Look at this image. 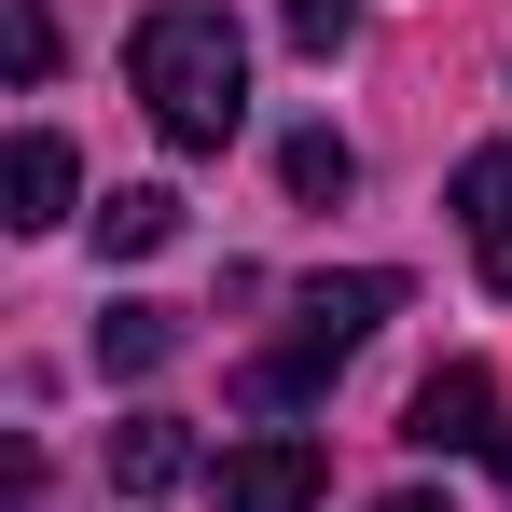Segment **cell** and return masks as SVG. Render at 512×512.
I'll list each match as a JSON object with an SVG mask.
<instances>
[{
  "label": "cell",
  "mask_w": 512,
  "mask_h": 512,
  "mask_svg": "<svg viewBox=\"0 0 512 512\" xmlns=\"http://www.w3.org/2000/svg\"><path fill=\"white\" fill-rule=\"evenodd\" d=\"M277 28H291V56H346L360 42V0H277Z\"/></svg>",
  "instance_id": "11"
},
{
  "label": "cell",
  "mask_w": 512,
  "mask_h": 512,
  "mask_svg": "<svg viewBox=\"0 0 512 512\" xmlns=\"http://www.w3.org/2000/svg\"><path fill=\"white\" fill-rule=\"evenodd\" d=\"M277 180H291V194H346V180H360V153H346L333 125H291V153H277Z\"/></svg>",
  "instance_id": "10"
},
{
  "label": "cell",
  "mask_w": 512,
  "mask_h": 512,
  "mask_svg": "<svg viewBox=\"0 0 512 512\" xmlns=\"http://www.w3.org/2000/svg\"><path fill=\"white\" fill-rule=\"evenodd\" d=\"M70 139H42V125H28V139H14V153H0V194H14V208H0V222H14V236H56V222H70Z\"/></svg>",
  "instance_id": "6"
},
{
  "label": "cell",
  "mask_w": 512,
  "mask_h": 512,
  "mask_svg": "<svg viewBox=\"0 0 512 512\" xmlns=\"http://www.w3.org/2000/svg\"><path fill=\"white\" fill-rule=\"evenodd\" d=\"M180 360V305H111L97 319V374H167Z\"/></svg>",
  "instance_id": "9"
},
{
  "label": "cell",
  "mask_w": 512,
  "mask_h": 512,
  "mask_svg": "<svg viewBox=\"0 0 512 512\" xmlns=\"http://www.w3.org/2000/svg\"><path fill=\"white\" fill-rule=\"evenodd\" d=\"M374 512H443V499H429V485H402V499H374Z\"/></svg>",
  "instance_id": "13"
},
{
  "label": "cell",
  "mask_w": 512,
  "mask_h": 512,
  "mask_svg": "<svg viewBox=\"0 0 512 512\" xmlns=\"http://www.w3.org/2000/svg\"><path fill=\"white\" fill-rule=\"evenodd\" d=\"M374 319H402V277H388V263H360V277H305V291H291V333L250 360V402H263V416H305L346 360L374 346Z\"/></svg>",
  "instance_id": "2"
},
{
  "label": "cell",
  "mask_w": 512,
  "mask_h": 512,
  "mask_svg": "<svg viewBox=\"0 0 512 512\" xmlns=\"http://www.w3.org/2000/svg\"><path fill=\"white\" fill-rule=\"evenodd\" d=\"M457 236H471V277L512 291V139H485V153L457 167Z\"/></svg>",
  "instance_id": "5"
},
{
  "label": "cell",
  "mask_w": 512,
  "mask_h": 512,
  "mask_svg": "<svg viewBox=\"0 0 512 512\" xmlns=\"http://www.w3.org/2000/svg\"><path fill=\"white\" fill-rule=\"evenodd\" d=\"M222 512H319V443H305V429L222 443Z\"/></svg>",
  "instance_id": "4"
},
{
  "label": "cell",
  "mask_w": 512,
  "mask_h": 512,
  "mask_svg": "<svg viewBox=\"0 0 512 512\" xmlns=\"http://www.w3.org/2000/svg\"><path fill=\"white\" fill-rule=\"evenodd\" d=\"M167 236H180V194H167V180H125V194L97 208V250H111V263H153Z\"/></svg>",
  "instance_id": "8"
},
{
  "label": "cell",
  "mask_w": 512,
  "mask_h": 512,
  "mask_svg": "<svg viewBox=\"0 0 512 512\" xmlns=\"http://www.w3.org/2000/svg\"><path fill=\"white\" fill-rule=\"evenodd\" d=\"M180 471H194L180 416H125V429H111V485H125V499H167Z\"/></svg>",
  "instance_id": "7"
},
{
  "label": "cell",
  "mask_w": 512,
  "mask_h": 512,
  "mask_svg": "<svg viewBox=\"0 0 512 512\" xmlns=\"http://www.w3.org/2000/svg\"><path fill=\"white\" fill-rule=\"evenodd\" d=\"M14 70H28V84L56 70V14H42V0H14Z\"/></svg>",
  "instance_id": "12"
},
{
  "label": "cell",
  "mask_w": 512,
  "mask_h": 512,
  "mask_svg": "<svg viewBox=\"0 0 512 512\" xmlns=\"http://www.w3.org/2000/svg\"><path fill=\"white\" fill-rule=\"evenodd\" d=\"M125 84H139V111H153L167 153H222L250 125V42H236L222 0H153L125 28Z\"/></svg>",
  "instance_id": "1"
},
{
  "label": "cell",
  "mask_w": 512,
  "mask_h": 512,
  "mask_svg": "<svg viewBox=\"0 0 512 512\" xmlns=\"http://www.w3.org/2000/svg\"><path fill=\"white\" fill-rule=\"evenodd\" d=\"M402 429H416L429 457H471V471H499V485H512V402H499L485 360H443V374L416 388V416H402Z\"/></svg>",
  "instance_id": "3"
}]
</instances>
